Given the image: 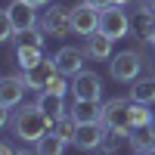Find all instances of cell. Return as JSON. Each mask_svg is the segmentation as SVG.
Returning <instances> with one entry per match:
<instances>
[{
    "label": "cell",
    "instance_id": "1",
    "mask_svg": "<svg viewBox=\"0 0 155 155\" xmlns=\"http://www.w3.org/2000/svg\"><path fill=\"white\" fill-rule=\"evenodd\" d=\"M9 130H12V137H16L19 143H25V146H37L50 130H53V121H50L47 115L41 112V106H37V102H31V106H22L16 115H12Z\"/></svg>",
    "mask_w": 155,
    "mask_h": 155
},
{
    "label": "cell",
    "instance_id": "2",
    "mask_svg": "<svg viewBox=\"0 0 155 155\" xmlns=\"http://www.w3.org/2000/svg\"><path fill=\"white\" fill-rule=\"evenodd\" d=\"M146 62H143V53L140 50H121V53H115L109 59V74L112 81L118 84H134L140 74H143Z\"/></svg>",
    "mask_w": 155,
    "mask_h": 155
},
{
    "label": "cell",
    "instance_id": "3",
    "mask_svg": "<svg viewBox=\"0 0 155 155\" xmlns=\"http://www.w3.org/2000/svg\"><path fill=\"white\" fill-rule=\"evenodd\" d=\"M41 28L47 31V37H56V41H62V37H71V34H74L71 9H68V6H59V3L44 6V12H41Z\"/></svg>",
    "mask_w": 155,
    "mask_h": 155
},
{
    "label": "cell",
    "instance_id": "4",
    "mask_svg": "<svg viewBox=\"0 0 155 155\" xmlns=\"http://www.w3.org/2000/svg\"><path fill=\"white\" fill-rule=\"evenodd\" d=\"M99 31H106L109 37L121 41V37L130 34V12L121 3H112L106 9H99Z\"/></svg>",
    "mask_w": 155,
    "mask_h": 155
},
{
    "label": "cell",
    "instance_id": "5",
    "mask_svg": "<svg viewBox=\"0 0 155 155\" xmlns=\"http://www.w3.org/2000/svg\"><path fill=\"white\" fill-rule=\"evenodd\" d=\"M102 121H106V127H112V130H124L130 134V96H112L102 102Z\"/></svg>",
    "mask_w": 155,
    "mask_h": 155
},
{
    "label": "cell",
    "instance_id": "6",
    "mask_svg": "<svg viewBox=\"0 0 155 155\" xmlns=\"http://www.w3.org/2000/svg\"><path fill=\"white\" fill-rule=\"evenodd\" d=\"M87 50L84 47H59L53 53V62H56V71H62L65 78H74L78 71H84V62H87Z\"/></svg>",
    "mask_w": 155,
    "mask_h": 155
},
{
    "label": "cell",
    "instance_id": "7",
    "mask_svg": "<svg viewBox=\"0 0 155 155\" xmlns=\"http://www.w3.org/2000/svg\"><path fill=\"white\" fill-rule=\"evenodd\" d=\"M106 134H109L106 121H81V124H78V130H74V146L84 149V152H93V149L102 146Z\"/></svg>",
    "mask_w": 155,
    "mask_h": 155
},
{
    "label": "cell",
    "instance_id": "8",
    "mask_svg": "<svg viewBox=\"0 0 155 155\" xmlns=\"http://www.w3.org/2000/svg\"><path fill=\"white\" fill-rule=\"evenodd\" d=\"M71 99H102V78L96 71H78L71 78Z\"/></svg>",
    "mask_w": 155,
    "mask_h": 155
},
{
    "label": "cell",
    "instance_id": "9",
    "mask_svg": "<svg viewBox=\"0 0 155 155\" xmlns=\"http://www.w3.org/2000/svg\"><path fill=\"white\" fill-rule=\"evenodd\" d=\"M71 25H74L78 37H90L93 31H99V9L93 3H87V0H81L71 9Z\"/></svg>",
    "mask_w": 155,
    "mask_h": 155
},
{
    "label": "cell",
    "instance_id": "10",
    "mask_svg": "<svg viewBox=\"0 0 155 155\" xmlns=\"http://www.w3.org/2000/svg\"><path fill=\"white\" fill-rule=\"evenodd\" d=\"M130 34L137 37L140 44H149L152 34H155V9L140 3L134 12H130Z\"/></svg>",
    "mask_w": 155,
    "mask_h": 155
},
{
    "label": "cell",
    "instance_id": "11",
    "mask_svg": "<svg viewBox=\"0 0 155 155\" xmlns=\"http://www.w3.org/2000/svg\"><path fill=\"white\" fill-rule=\"evenodd\" d=\"M6 16L12 19L16 31H25V28H34V25H41V12H37V6L28 3V0H12V3L6 6Z\"/></svg>",
    "mask_w": 155,
    "mask_h": 155
},
{
    "label": "cell",
    "instance_id": "12",
    "mask_svg": "<svg viewBox=\"0 0 155 155\" xmlns=\"http://www.w3.org/2000/svg\"><path fill=\"white\" fill-rule=\"evenodd\" d=\"M25 90H28V84H25L22 71L19 74H6L3 81H0V106L3 109H16L25 99Z\"/></svg>",
    "mask_w": 155,
    "mask_h": 155
},
{
    "label": "cell",
    "instance_id": "13",
    "mask_svg": "<svg viewBox=\"0 0 155 155\" xmlns=\"http://www.w3.org/2000/svg\"><path fill=\"white\" fill-rule=\"evenodd\" d=\"M56 74V62L53 59H41L37 65H31V68H22V78H25V84H28V90H34V93H41V90L50 84V78Z\"/></svg>",
    "mask_w": 155,
    "mask_h": 155
},
{
    "label": "cell",
    "instance_id": "14",
    "mask_svg": "<svg viewBox=\"0 0 155 155\" xmlns=\"http://www.w3.org/2000/svg\"><path fill=\"white\" fill-rule=\"evenodd\" d=\"M84 50L90 59L96 62H109L115 56V37H109L106 31H93L90 37H84Z\"/></svg>",
    "mask_w": 155,
    "mask_h": 155
},
{
    "label": "cell",
    "instance_id": "15",
    "mask_svg": "<svg viewBox=\"0 0 155 155\" xmlns=\"http://www.w3.org/2000/svg\"><path fill=\"white\" fill-rule=\"evenodd\" d=\"M127 146L137 155H146V152H155V124H143V127H134L127 134Z\"/></svg>",
    "mask_w": 155,
    "mask_h": 155
},
{
    "label": "cell",
    "instance_id": "16",
    "mask_svg": "<svg viewBox=\"0 0 155 155\" xmlns=\"http://www.w3.org/2000/svg\"><path fill=\"white\" fill-rule=\"evenodd\" d=\"M68 112L74 115V121H102V99H71Z\"/></svg>",
    "mask_w": 155,
    "mask_h": 155
},
{
    "label": "cell",
    "instance_id": "17",
    "mask_svg": "<svg viewBox=\"0 0 155 155\" xmlns=\"http://www.w3.org/2000/svg\"><path fill=\"white\" fill-rule=\"evenodd\" d=\"M34 102L41 106V112L47 115L50 121H56L59 115H65V112H68V106H65V96H62V93H50V90H41Z\"/></svg>",
    "mask_w": 155,
    "mask_h": 155
},
{
    "label": "cell",
    "instance_id": "18",
    "mask_svg": "<svg viewBox=\"0 0 155 155\" xmlns=\"http://www.w3.org/2000/svg\"><path fill=\"white\" fill-rule=\"evenodd\" d=\"M130 99L134 102H149V106H155V74L137 78L134 87H130Z\"/></svg>",
    "mask_w": 155,
    "mask_h": 155
},
{
    "label": "cell",
    "instance_id": "19",
    "mask_svg": "<svg viewBox=\"0 0 155 155\" xmlns=\"http://www.w3.org/2000/svg\"><path fill=\"white\" fill-rule=\"evenodd\" d=\"M44 59V47H31V44H16V65L19 68H31Z\"/></svg>",
    "mask_w": 155,
    "mask_h": 155
},
{
    "label": "cell",
    "instance_id": "20",
    "mask_svg": "<svg viewBox=\"0 0 155 155\" xmlns=\"http://www.w3.org/2000/svg\"><path fill=\"white\" fill-rule=\"evenodd\" d=\"M65 146H68V140H62L56 130H50L41 143L34 146V152H41V155H62V152H65Z\"/></svg>",
    "mask_w": 155,
    "mask_h": 155
},
{
    "label": "cell",
    "instance_id": "21",
    "mask_svg": "<svg viewBox=\"0 0 155 155\" xmlns=\"http://www.w3.org/2000/svg\"><path fill=\"white\" fill-rule=\"evenodd\" d=\"M130 124H134V127L155 124V115H152V106H149V102H134V99H130ZM134 127H130V130H134Z\"/></svg>",
    "mask_w": 155,
    "mask_h": 155
},
{
    "label": "cell",
    "instance_id": "22",
    "mask_svg": "<svg viewBox=\"0 0 155 155\" xmlns=\"http://www.w3.org/2000/svg\"><path fill=\"white\" fill-rule=\"evenodd\" d=\"M53 130L62 137V140H68V143H74V130H78V121H74V115L65 112V115H59V118L53 121Z\"/></svg>",
    "mask_w": 155,
    "mask_h": 155
},
{
    "label": "cell",
    "instance_id": "23",
    "mask_svg": "<svg viewBox=\"0 0 155 155\" xmlns=\"http://www.w3.org/2000/svg\"><path fill=\"white\" fill-rule=\"evenodd\" d=\"M124 140H127V134L124 130H112V127H109V134H106V140H102V152H118L121 146H124Z\"/></svg>",
    "mask_w": 155,
    "mask_h": 155
},
{
    "label": "cell",
    "instance_id": "24",
    "mask_svg": "<svg viewBox=\"0 0 155 155\" xmlns=\"http://www.w3.org/2000/svg\"><path fill=\"white\" fill-rule=\"evenodd\" d=\"M87 3H93L96 9H106V6H112V3H115V0H87Z\"/></svg>",
    "mask_w": 155,
    "mask_h": 155
},
{
    "label": "cell",
    "instance_id": "25",
    "mask_svg": "<svg viewBox=\"0 0 155 155\" xmlns=\"http://www.w3.org/2000/svg\"><path fill=\"white\" fill-rule=\"evenodd\" d=\"M28 3H34L37 9H44V6H50V0H28Z\"/></svg>",
    "mask_w": 155,
    "mask_h": 155
},
{
    "label": "cell",
    "instance_id": "26",
    "mask_svg": "<svg viewBox=\"0 0 155 155\" xmlns=\"http://www.w3.org/2000/svg\"><path fill=\"white\" fill-rule=\"evenodd\" d=\"M115 3H121V6H127V3H134V0H115Z\"/></svg>",
    "mask_w": 155,
    "mask_h": 155
},
{
    "label": "cell",
    "instance_id": "27",
    "mask_svg": "<svg viewBox=\"0 0 155 155\" xmlns=\"http://www.w3.org/2000/svg\"><path fill=\"white\" fill-rule=\"evenodd\" d=\"M143 3H146V6H152V9H155V0H143Z\"/></svg>",
    "mask_w": 155,
    "mask_h": 155
},
{
    "label": "cell",
    "instance_id": "28",
    "mask_svg": "<svg viewBox=\"0 0 155 155\" xmlns=\"http://www.w3.org/2000/svg\"><path fill=\"white\" fill-rule=\"evenodd\" d=\"M149 44H152V47H155V34H152V41H149Z\"/></svg>",
    "mask_w": 155,
    "mask_h": 155
}]
</instances>
